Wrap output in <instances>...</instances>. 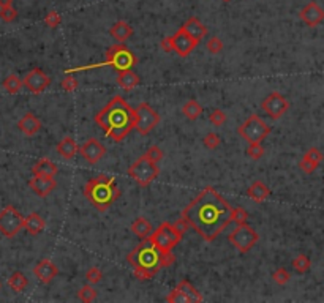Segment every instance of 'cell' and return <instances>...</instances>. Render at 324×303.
<instances>
[{"mask_svg":"<svg viewBox=\"0 0 324 303\" xmlns=\"http://www.w3.org/2000/svg\"><path fill=\"white\" fill-rule=\"evenodd\" d=\"M232 208L214 187H206L182 210V217L206 242H214L232 223Z\"/></svg>","mask_w":324,"mask_h":303,"instance_id":"1","label":"cell"},{"mask_svg":"<svg viewBox=\"0 0 324 303\" xmlns=\"http://www.w3.org/2000/svg\"><path fill=\"white\" fill-rule=\"evenodd\" d=\"M95 123L109 139L122 142L135 129L136 109L130 106L125 98L117 95L95 115Z\"/></svg>","mask_w":324,"mask_h":303,"instance_id":"2","label":"cell"},{"mask_svg":"<svg viewBox=\"0 0 324 303\" xmlns=\"http://www.w3.org/2000/svg\"><path fill=\"white\" fill-rule=\"evenodd\" d=\"M127 261L133 267L135 278L139 281L152 280L163 269L161 251L150 239H142V242L127 256Z\"/></svg>","mask_w":324,"mask_h":303,"instance_id":"3","label":"cell"},{"mask_svg":"<svg viewBox=\"0 0 324 303\" xmlns=\"http://www.w3.org/2000/svg\"><path fill=\"white\" fill-rule=\"evenodd\" d=\"M122 194L120 188L115 185V179L109 176H97L90 179L84 185L86 199L92 204L98 212H106V210L119 199Z\"/></svg>","mask_w":324,"mask_h":303,"instance_id":"4","label":"cell"},{"mask_svg":"<svg viewBox=\"0 0 324 303\" xmlns=\"http://www.w3.org/2000/svg\"><path fill=\"white\" fill-rule=\"evenodd\" d=\"M160 167L158 163L152 161L150 158L144 155H141L138 160L128 167V176L132 177L139 187H149L150 183L158 177Z\"/></svg>","mask_w":324,"mask_h":303,"instance_id":"5","label":"cell"},{"mask_svg":"<svg viewBox=\"0 0 324 303\" xmlns=\"http://www.w3.org/2000/svg\"><path fill=\"white\" fill-rule=\"evenodd\" d=\"M182 235L184 234L176 228V225L161 223V225L150 234L149 239L161 253H171L173 248L182 242Z\"/></svg>","mask_w":324,"mask_h":303,"instance_id":"6","label":"cell"},{"mask_svg":"<svg viewBox=\"0 0 324 303\" xmlns=\"http://www.w3.org/2000/svg\"><path fill=\"white\" fill-rule=\"evenodd\" d=\"M270 126L263 120L261 117L252 114L247 120H245L239 128H237V135L247 141L249 144H256V142H263L269 135H270Z\"/></svg>","mask_w":324,"mask_h":303,"instance_id":"7","label":"cell"},{"mask_svg":"<svg viewBox=\"0 0 324 303\" xmlns=\"http://www.w3.org/2000/svg\"><path fill=\"white\" fill-rule=\"evenodd\" d=\"M103 65L117 71L132 70L136 65V56L124 43H119L106 51V60L103 62Z\"/></svg>","mask_w":324,"mask_h":303,"instance_id":"8","label":"cell"},{"mask_svg":"<svg viewBox=\"0 0 324 303\" xmlns=\"http://www.w3.org/2000/svg\"><path fill=\"white\" fill-rule=\"evenodd\" d=\"M228 240L236 249H239V253L245 254L258 243L259 235L252 226L245 223V225H237V228L229 234Z\"/></svg>","mask_w":324,"mask_h":303,"instance_id":"9","label":"cell"},{"mask_svg":"<svg viewBox=\"0 0 324 303\" xmlns=\"http://www.w3.org/2000/svg\"><path fill=\"white\" fill-rule=\"evenodd\" d=\"M24 217L19 213V210L13 205H7L0 210V234L13 239L19 234L21 229H24Z\"/></svg>","mask_w":324,"mask_h":303,"instance_id":"10","label":"cell"},{"mask_svg":"<svg viewBox=\"0 0 324 303\" xmlns=\"http://www.w3.org/2000/svg\"><path fill=\"white\" fill-rule=\"evenodd\" d=\"M160 123V115L153 108H150L147 103H141L136 109V123L135 129L141 136L149 135L150 131Z\"/></svg>","mask_w":324,"mask_h":303,"instance_id":"11","label":"cell"},{"mask_svg":"<svg viewBox=\"0 0 324 303\" xmlns=\"http://www.w3.org/2000/svg\"><path fill=\"white\" fill-rule=\"evenodd\" d=\"M263 111L270 117L277 120V118L283 117L287 114V111L290 109V101L285 98L278 92H272L269 97H266L261 103Z\"/></svg>","mask_w":324,"mask_h":303,"instance_id":"12","label":"cell"},{"mask_svg":"<svg viewBox=\"0 0 324 303\" xmlns=\"http://www.w3.org/2000/svg\"><path fill=\"white\" fill-rule=\"evenodd\" d=\"M22 82H24V87L29 92H32V94H43L51 84V77L42 68H33L24 76Z\"/></svg>","mask_w":324,"mask_h":303,"instance_id":"13","label":"cell"},{"mask_svg":"<svg viewBox=\"0 0 324 303\" xmlns=\"http://www.w3.org/2000/svg\"><path fill=\"white\" fill-rule=\"evenodd\" d=\"M171 39H173V49H174V52L179 56V57H187L190 52H193L194 51V48L198 46V43L199 41H196V39H194L193 36H190L185 30H184V27H180L173 36H171Z\"/></svg>","mask_w":324,"mask_h":303,"instance_id":"14","label":"cell"},{"mask_svg":"<svg viewBox=\"0 0 324 303\" xmlns=\"http://www.w3.org/2000/svg\"><path fill=\"white\" fill-rule=\"evenodd\" d=\"M79 153L83 155V158L90 163V164H97L103 156L106 155V147L103 146V144L95 139V138H90L87 139L83 146L79 147Z\"/></svg>","mask_w":324,"mask_h":303,"instance_id":"15","label":"cell"},{"mask_svg":"<svg viewBox=\"0 0 324 303\" xmlns=\"http://www.w3.org/2000/svg\"><path fill=\"white\" fill-rule=\"evenodd\" d=\"M30 190L38 196V197H46L53 193L57 187V182L54 177H45V176H33L29 180Z\"/></svg>","mask_w":324,"mask_h":303,"instance_id":"16","label":"cell"},{"mask_svg":"<svg viewBox=\"0 0 324 303\" xmlns=\"http://www.w3.org/2000/svg\"><path fill=\"white\" fill-rule=\"evenodd\" d=\"M299 18L308 27H316L324 21V10L316 2H310L299 11Z\"/></svg>","mask_w":324,"mask_h":303,"instance_id":"17","label":"cell"},{"mask_svg":"<svg viewBox=\"0 0 324 303\" xmlns=\"http://www.w3.org/2000/svg\"><path fill=\"white\" fill-rule=\"evenodd\" d=\"M33 275L36 276L38 280H40L42 283L45 284H49L51 281H53L56 276L59 275V269L57 266L54 264L53 261L49 259H42L38 264L33 267Z\"/></svg>","mask_w":324,"mask_h":303,"instance_id":"18","label":"cell"},{"mask_svg":"<svg viewBox=\"0 0 324 303\" xmlns=\"http://www.w3.org/2000/svg\"><path fill=\"white\" fill-rule=\"evenodd\" d=\"M18 128L25 136H35L38 131L42 129V122L36 115H33L32 112H27L18 122Z\"/></svg>","mask_w":324,"mask_h":303,"instance_id":"19","label":"cell"},{"mask_svg":"<svg viewBox=\"0 0 324 303\" xmlns=\"http://www.w3.org/2000/svg\"><path fill=\"white\" fill-rule=\"evenodd\" d=\"M182 27H184V30H185L190 36H193L194 39H196V41H201V39L207 35V27H206V25H204L198 18H190V19H187Z\"/></svg>","mask_w":324,"mask_h":303,"instance_id":"20","label":"cell"},{"mask_svg":"<svg viewBox=\"0 0 324 303\" xmlns=\"http://www.w3.org/2000/svg\"><path fill=\"white\" fill-rule=\"evenodd\" d=\"M109 33L114 39H117L119 43H125L127 39L132 38L133 35V27L125 21H117L112 27L109 29Z\"/></svg>","mask_w":324,"mask_h":303,"instance_id":"21","label":"cell"},{"mask_svg":"<svg viewBox=\"0 0 324 303\" xmlns=\"http://www.w3.org/2000/svg\"><path fill=\"white\" fill-rule=\"evenodd\" d=\"M141 82V79L139 76L133 71V70H124V71H117V84L130 92V90H133L135 87H138Z\"/></svg>","mask_w":324,"mask_h":303,"instance_id":"22","label":"cell"},{"mask_svg":"<svg viewBox=\"0 0 324 303\" xmlns=\"http://www.w3.org/2000/svg\"><path fill=\"white\" fill-rule=\"evenodd\" d=\"M45 228H46V223H45V220L38 215V213H30V215H27L25 217V220H24V229L27 231L30 235H38V234H42L43 231H45Z\"/></svg>","mask_w":324,"mask_h":303,"instance_id":"23","label":"cell"},{"mask_svg":"<svg viewBox=\"0 0 324 303\" xmlns=\"http://www.w3.org/2000/svg\"><path fill=\"white\" fill-rule=\"evenodd\" d=\"M33 176H45V177H56L57 174V166L54 161L48 160V158H42L40 161H36L32 167Z\"/></svg>","mask_w":324,"mask_h":303,"instance_id":"24","label":"cell"},{"mask_svg":"<svg viewBox=\"0 0 324 303\" xmlns=\"http://www.w3.org/2000/svg\"><path fill=\"white\" fill-rule=\"evenodd\" d=\"M247 194H249L250 199L255 201V202H264L267 197L270 196V190H269L267 185H264L263 182L256 180V182H253L252 185L249 187Z\"/></svg>","mask_w":324,"mask_h":303,"instance_id":"25","label":"cell"},{"mask_svg":"<svg viewBox=\"0 0 324 303\" xmlns=\"http://www.w3.org/2000/svg\"><path fill=\"white\" fill-rule=\"evenodd\" d=\"M79 152V147H77V144L73 138L67 136L63 138L59 144H57V153L65 158V160H71V158Z\"/></svg>","mask_w":324,"mask_h":303,"instance_id":"26","label":"cell"},{"mask_svg":"<svg viewBox=\"0 0 324 303\" xmlns=\"http://www.w3.org/2000/svg\"><path fill=\"white\" fill-rule=\"evenodd\" d=\"M182 295L185 297L187 301H194V303H201L204 300V297L201 295V292H198V289L194 287L188 280H182L177 286H176Z\"/></svg>","mask_w":324,"mask_h":303,"instance_id":"27","label":"cell"},{"mask_svg":"<svg viewBox=\"0 0 324 303\" xmlns=\"http://www.w3.org/2000/svg\"><path fill=\"white\" fill-rule=\"evenodd\" d=\"M132 232L139 237V239H149L150 234L153 232V228L150 223L144 218V217H138L133 223H132Z\"/></svg>","mask_w":324,"mask_h":303,"instance_id":"28","label":"cell"},{"mask_svg":"<svg viewBox=\"0 0 324 303\" xmlns=\"http://www.w3.org/2000/svg\"><path fill=\"white\" fill-rule=\"evenodd\" d=\"M182 114L188 118V120H196V118L202 114V108L196 100H188L184 104Z\"/></svg>","mask_w":324,"mask_h":303,"instance_id":"29","label":"cell"},{"mask_svg":"<svg viewBox=\"0 0 324 303\" xmlns=\"http://www.w3.org/2000/svg\"><path fill=\"white\" fill-rule=\"evenodd\" d=\"M29 284V280L25 278V275L21 272H15L10 278H8V286L13 289L15 292H22Z\"/></svg>","mask_w":324,"mask_h":303,"instance_id":"30","label":"cell"},{"mask_svg":"<svg viewBox=\"0 0 324 303\" xmlns=\"http://www.w3.org/2000/svg\"><path fill=\"white\" fill-rule=\"evenodd\" d=\"M2 85H4V89L8 92V94L15 95V94H18V92L22 89L24 82L21 81V79H19L16 74H8V76L5 77V81H4Z\"/></svg>","mask_w":324,"mask_h":303,"instance_id":"31","label":"cell"},{"mask_svg":"<svg viewBox=\"0 0 324 303\" xmlns=\"http://www.w3.org/2000/svg\"><path fill=\"white\" fill-rule=\"evenodd\" d=\"M293 267L297 273H307L310 270V267H312V261H310V257L307 254H299L296 256L293 259Z\"/></svg>","mask_w":324,"mask_h":303,"instance_id":"32","label":"cell"},{"mask_svg":"<svg viewBox=\"0 0 324 303\" xmlns=\"http://www.w3.org/2000/svg\"><path fill=\"white\" fill-rule=\"evenodd\" d=\"M77 298H79L81 301L84 303H90V301H94L97 298V291L92 287V284H86L79 289V292H77Z\"/></svg>","mask_w":324,"mask_h":303,"instance_id":"33","label":"cell"},{"mask_svg":"<svg viewBox=\"0 0 324 303\" xmlns=\"http://www.w3.org/2000/svg\"><path fill=\"white\" fill-rule=\"evenodd\" d=\"M231 220H232V223H236V225H245L249 220V212L244 207H234L232 208Z\"/></svg>","mask_w":324,"mask_h":303,"instance_id":"34","label":"cell"},{"mask_svg":"<svg viewBox=\"0 0 324 303\" xmlns=\"http://www.w3.org/2000/svg\"><path fill=\"white\" fill-rule=\"evenodd\" d=\"M272 280H274L278 286H285L291 280V275L288 273L287 269H278L274 272V275H272Z\"/></svg>","mask_w":324,"mask_h":303,"instance_id":"35","label":"cell"},{"mask_svg":"<svg viewBox=\"0 0 324 303\" xmlns=\"http://www.w3.org/2000/svg\"><path fill=\"white\" fill-rule=\"evenodd\" d=\"M60 22H62V18H60V15L57 11H49L48 15H46V18H45V24L48 25L49 29H57L59 25H60Z\"/></svg>","mask_w":324,"mask_h":303,"instance_id":"36","label":"cell"},{"mask_svg":"<svg viewBox=\"0 0 324 303\" xmlns=\"http://www.w3.org/2000/svg\"><path fill=\"white\" fill-rule=\"evenodd\" d=\"M206 48H207V51L211 52V54H220V52L223 51V43H222V39H220L218 36H212L209 41H207Z\"/></svg>","mask_w":324,"mask_h":303,"instance_id":"37","label":"cell"},{"mask_svg":"<svg viewBox=\"0 0 324 303\" xmlns=\"http://www.w3.org/2000/svg\"><path fill=\"white\" fill-rule=\"evenodd\" d=\"M247 155L252 158V160H259V158H261V156L264 155V149H263V146H261V142L249 144Z\"/></svg>","mask_w":324,"mask_h":303,"instance_id":"38","label":"cell"},{"mask_svg":"<svg viewBox=\"0 0 324 303\" xmlns=\"http://www.w3.org/2000/svg\"><path fill=\"white\" fill-rule=\"evenodd\" d=\"M86 280H87V283H90V284H98V283L103 280V273H101V270H100V269L92 267V269H89V270H87V273H86Z\"/></svg>","mask_w":324,"mask_h":303,"instance_id":"39","label":"cell"},{"mask_svg":"<svg viewBox=\"0 0 324 303\" xmlns=\"http://www.w3.org/2000/svg\"><path fill=\"white\" fill-rule=\"evenodd\" d=\"M211 123H214L215 126H222L226 122V114L222 109H214L209 115Z\"/></svg>","mask_w":324,"mask_h":303,"instance_id":"40","label":"cell"},{"mask_svg":"<svg viewBox=\"0 0 324 303\" xmlns=\"http://www.w3.org/2000/svg\"><path fill=\"white\" fill-rule=\"evenodd\" d=\"M18 18V11L13 7H7V8H0V19L5 22H13Z\"/></svg>","mask_w":324,"mask_h":303,"instance_id":"41","label":"cell"},{"mask_svg":"<svg viewBox=\"0 0 324 303\" xmlns=\"http://www.w3.org/2000/svg\"><path fill=\"white\" fill-rule=\"evenodd\" d=\"M202 142H204V146H206L207 149H211V150L217 149V147L220 146V144H222V141H220V136H218V135H215V133L206 135V136H204V139H202Z\"/></svg>","mask_w":324,"mask_h":303,"instance_id":"42","label":"cell"},{"mask_svg":"<svg viewBox=\"0 0 324 303\" xmlns=\"http://www.w3.org/2000/svg\"><path fill=\"white\" fill-rule=\"evenodd\" d=\"M304 158H307V160L313 161L315 164H318V166H319V163L322 161V158H324V156H322V153H321V150H319V149L312 147V149H308V150L305 152Z\"/></svg>","mask_w":324,"mask_h":303,"instance_id":"43","label":"cell"},{"mask_svg":"<svg viewBox=\"0 0 324 303\" xmlns=\"http://www.w3.org/2000/svg\"><path fill=\"white\" fill-rule=\"evenodd\" d=\"M163 150L158 147V146H152L147 152H146V156L147 158H150L152 161H155V163H160L161 160H163Z\"/></svg>","mask_w":324,"mask_h":303,"instance_id":"44","label":"cell"},{"mask_svg":"<svg viewBox=\"0 0 324 303\" xmlns=\"http://www.w3.org/2000/svg\"><path fill=\"white\" fill-rule=\"evenodd\" d=\"M77 85H79V82H77V79L73 76H67L62 79V87L65 92H74L77 89Z\"/></svg>","mask_w":324,"mask_h":303,"instance_id":"45","label":"cell"},{"mask_svg":"<svg viewBox=\"0 0 324 303\" xmlns=\"http://www.w3.org/2000/svg\"><path fill=\"white\" fill-rule=\"evenodd\" d=\"M299 167H301L302 172H305V174H313L316 170V167H318V164L307 160V158H302V160L299 161Z\"/></svg>","mask_w":324,"mask_h":303,"instance_id":"46","label":"cell"},{"mask_svg":"<svg viewBox=\"0 0 324 303\" xmlns=\"http://www.w3.org/2000/svg\"><path fill=\"white\" fill-rule=\"evenodd\" d=\"M160 46H161V49H163L165 52H174V49H173V39H171V36H166V38H163V39H161V43H160Z\"/></svg>","mask_w":324,"mask_h":303,"instance_id":"47","label":"cell"},{"mask_svg":"<svg viewBox=\"0 0 324 303\" xmlns=\"http://www.w3.org/2000/svg\"><path fill=\"white\" fill-rule=\"evenodd\" d=\"M174 225H176V228H177V229H179L180 232H182V234H184V232H185V231H187V229L190 228V225H188V221H187V220H185L184 217H180V218H179V220H177V221L174 223Z\"/></svg>","mask_w":324,"mask_h":303,"instance_id":"48","label":"cell"},{"mask_svg":"<svg viewBox=\"0 0 324 303\" xmlns=\"http://www.w3.org/2000/svg\"><path fill=\"white\" fill-rule=\"evenodd\" d=\"M13 7V0H0V8Z\"/></svg>","mask_w":324,"mask_h":303,"instance_id":"49","label":"cell"},{"mask_svg":"<svg viewBox=\"0 0 324 303\" xmlns=\"http://www.w3.org/2000/svg\"><path fill=\"white\" fill-rule=\"evenodd\" d=\"M223 2H231V0H223Z\"/></svg>","mask_w":324,"mask_h":303,"instance_id":"50","label":"cell"},{"mask_svg":"<svg viewBox=\"0 0 324 303\" xmlns=\"http://www.w3.org/2000/svg\"><path fill=\"white\" fill-rule=\"evenodd\" d=\"M0 287H2V283H0Z\"/></svg>","mask_w":324,"mask_h":303,"instance_id":"51","label":"cell"}]
</instances>
